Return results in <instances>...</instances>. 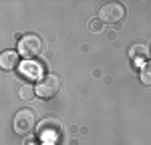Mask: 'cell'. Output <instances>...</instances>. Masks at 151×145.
Instances as JSON below:
<instances>
[{"label":"cell","mask_w":151,"mask_h":145,"mask_svg":"<svg viewBox=\"0 0 151 145\" xmlns=\"http://www.w3.org/2000/svg\"><path fill=\"white\" fill-rule=\"evenodd\" d=\"M36 137L45 145H52L60 137V121L57 117H47L38 123L36 127Z\"/></svg>","instance_id":"1"},{"label":"cell","mask_w":151,"mask_h":145,"mask_svg":"<svg viewBox=\"0 0 151 145\" xmlns=\"http://www.w3.org/2000/svg\"><path fill=\"white\" fill-rule=\"evenodd\" d=\"M63 87V79L58 77L57 72H48L47 77H42L38 85H36V97L40 99H52L60 91Z\"/></svg>","instance_id":"2"},{"label":"cell","mask_w":151,"mask_h":145,"mask_svg":"<svg viewBox=\"0 0 151 145\" xmlns=\"http://www.w3.org/2000/svg\"><path fill=\"white\" fill-rule=\"evenodd\" d=\"M42 52V38L38 34H24L20 40H18V55L24 57V59H32V57H38Z\"/></svg>","instance_id":"3"},{"label":"cell","mask_w":151,"mask_h":145,"mask_svg":"<svg viewBox=\"0 0 151 145\" xmlns=\"http://www.w3.org/2000/svg\"><path fill=\"white\" fill-rule=\"evenodd\" d=\"M35 127H38V125H36L35 111H30V109H20V111L14 115V131L18 133V135H28Z\"/></svg>","instance_id":"4"},{"label":"cell","mask_w":151,"mask_h":145,"mask_svg":"<svg viewBox=\"0 0 151 145\" xmlns=\"http://www.w3.org/2000/svg\"><path fill=\"white\" fill-rule=\"evenodd\" d=\"M125 18V6L121 2H107L99 10V20L107 24H115Z\"/></svg>","instance_id":"5"},{"label":"cell","mask_w":151,"mask_h":145,"mask_svg":"<svg viewBox=\"0 0 151 145\" xmlns=\"http://www.w3.org/2000/svg\"><path fill=\"white\" fill-rule=\"evenodd\" d=\"M129 57L133 60V65L143 67L149 60V48L145 47V45H133V47L129 48Z\"/></svg>","instance_id":"6"},{"label":"cell","mask_w":151,"mask_h":145,"mask_svg":"<svg viewBox=\"0 0 151 145\" xmlns=\"http://www.w3.org/2000/svg\"><path fill=\"white\" fill-rule=\"evenodd\" d=\"M18 62H20V55H18V50H4V52L0 55V65H2L4 71H12V69H16Z\"/></svg>","instance_id":"7"},{"label":"cell","mask_w":151,"mask_h":145,"mask_svg":"<svg viewBox=\"0 0 151 145\" xmlns=\"http://www.w3.org/2000/svg\"><path fill=\"white\" fill-rule=\"evenodd\" d=\"M22 75L26 77V79H40L42 77V72H40V65H36V62H32V60H26V62H22Z\"/></svg>","instance_id":"8"},{"label":"cell","mask_w":151,"mask_h":145,"mask_svg":"<svg viewBox=\"0 0 151 145\" xmlns=\"http://www.w3.org/2000/svg\"><path fill=\"white\" fill-rule=\"evenodd\" d=\"M139 79L143 85H147V87H151V60H147L143 67H141L139 71Z\"/></svg>","instance_id":"9"},{"label":"cell","mask_w":151,"mask_h":145,"mask_svg":"<svg viewBox=\"0 0 151 145\" xmlns=\"http://www.w3.org/2000/svg\"><path fill=\"white\" fill-rule=\"evenodd\" d=\"M35 95H36V87H32V85H22V87L18 89V97L24 99V101L32 99Z\"/></svg>","instance_id":"10"},{"label":"cell","mask_w":151,"mask_h":145,"mask_svg":"<svg viewBox=\"0 0 151 145\" xmlns=\"http://www.w3.org/2000/svg\"><path fill=\"white\" fill-rule=\"evenodd\" d=\"M101 28H103L101 20H91V26H89V30H91V32H97V30H101Z\"/></svg>","instance_id":"11"},{"label":"cell","mask_w":151,"mask_h":145,"mask_svg":"<svg viewBox=\"0 0 151 145\" xmlns=\"http://www.w3.org/2000/svg\"><path fill=\"white\" fill-rule=\"evenodd\" d=\"M26 145H36V143H26Z\"/></svg>","instance_id":"12"}]
</instances>
